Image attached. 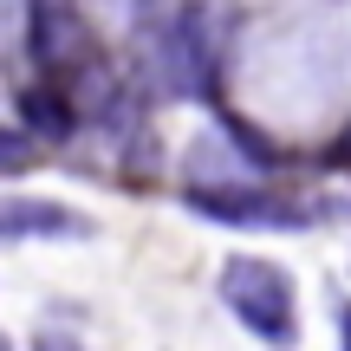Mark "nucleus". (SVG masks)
<instances>
[{
  "label": "nucleus",
  "mask_w": 351,
  "mask_h": 351,
  "mask_svg": "<svg viewBox=\"0 0 351 351\" xmlns=\"http://www.w3.org/2000/svg\"><path fill=\"white\" fill-rule=\"evenodd\" d=\"M33 156H39V137H33V130H20V124H0V176H20V169H33Z\"/></svg>",
  "instance_id": "obj_7"
},
{
  "label": "nucleus",
  "mask_w": 351,
  "mask_h": 351,
  "mask_svg": "<svg viewBox=\"0 0 351 351\" xmlns=\"http://www.w3.org/2000/svg\"><path fill=\"white\" fill-rule=\"evenodd\" d=\"M85 52V0H26V59L39 78H65Z\"/></svg>",
  "instance_id": "obj_4"
},
{
  "label": "nucleus",
  "mask_w": 351,
  "mask_h": 351,
  "mask_svg": "<svg viewBox=\"0 0 351 351\" xmlns=\"http://www.w3.org/2000/svg\"><path fill=\"white\" fill-rule=\"evenodd\" d=\"M182 202L215 228H306V202L287 189H267L254 176H221V182H182Z\"/></svg>",
  "instance_id": "obj_3"
},
{
  "label": "nucleus",
  "mask_w": 351,
  "mask_h": 351,
  "mask_svg": "<svg viewBox=\"0 0 351 351\" xmlns=\"http://www.w3.org/2000/svg\"><path fill=\"white\" fill-rule=\"evenodd\" d=\"M339 351H351V300H339Z\"/></svg>",
  "instance_id": "obj_8"
},
{
  "label": "nucleus",
  "mask_w": 351,
  "mask_h": 351,
  "mask_svg": "<svg viewBox=\"0 0 351 351\" xmlns=\"http://www.w3.org/2000/svg\"><path fill=\"white\" fill-rule=\"evenodd\" d=\"M91 215L52 195H0V247L13 241H85Z\"/></svg>",
  "instance_id": "obj_5"
},
{
  "label": "nucleus",
  "mask_w": 351,
  "mask_h": 351,
  "mask_svg": "<svg viewBox=\"0 0 351 351\" xmlns=\"http://www.w3.org/2000/svg\"><path fill=\"white\" fill-rule=\"evenodd\" d=\"M221 306L274 351H287L300 339V293H293V274L280 261H267V254H234V261L221 267Z\"/></svg>",
  "instance_id": "obj_1"
},
{
  "label": "nucleus",
  "mask_w": 351,
  "mask_h": 351,
  "mask_svg": "<svg viewBox=\"0 0 351 351\" xmlns=\"http://www.w3.org/2000/svg\"><path fill=\"white\" fill-rule=\"evenodd\" d=\"M221 7H176V20L156 33V72L176 98L208 104L221 85Z\"/></svg>",
  "instance_id": "obj_2"
},
{
  "label": "nucleus",
  "mask_w": 351,
  "mask_h": 351,
  "mask_svg": "<svg viewBox=\"0 0 351 351\" xmlns=\"http://www.w3.org/2000/svg\"><path fill=\"white\" fill-rule=\"evenodd\" d=\"M20 117H26V130H33L39 143H59V137L78 130V104L59 91V78H39V85L20 98Z\"/></svg>",
  "instance_id": "obj_6"
}]
</instances>
